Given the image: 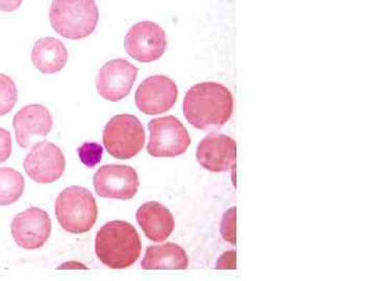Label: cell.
Listing matches in <instances>:
<instances>
[{"label":"cell","instance_id":"obj_1","mask_svg":"<svg viewBox=\"0 0 375 281\" xmlns=\"http://www.w3.org/2000/svg\"><path fill=\"white\" fill-rule=\"evenodd\" d=\"M234 97L231 91L218 83H200L189 89L183 103L186 119L195 128L218 131L231 119Z\"/></svg>","mask_w":375,"mask_h":281},{"label":"cell","instance_id":"obj_2","mask_svg":"<svg viewBox=\"0 0 375 281\" xmlns=\"http://www.w3.org/2000/svg\"><path fill=\"white\" fill-rule=\"evenodd\" d=\"M142 244L138 231L129 222L104 224L95 239V252L102 264L111 269L133 266L140 257Z\"/></svg>","mask_w":375,"mask_h":281},{"label":"cell","instance_id":"obj_3","mask_svg":"<svg viewBox=\"0 0 375 281\" xmlns=\"http://www.w3.org/2000/svg\"><path fill=\"white\" fill-rule=\"evenodd\" d=\"M49 18L59 35L81 40L94 33L99 20V6L95 0H54Z\"/></svg>","mask_w":375,"mask_h":281},{"label":"cell","instance_id":"obj_4","mask_svg":"<svg viewBox=\"0 0 375 281\" xmlns=\"http://www.w3.org/2000/svg\"><path fill=\"white\" fill-rule=\"evenodd\" d=\"M99 208L92 193L72 185L64 190L56 201V216L64 230L74 235L88 233L97 220Z\"/></svg>","mask_w":375,"mask_h":281},{"label":"cell","instance_id":"obj_5","mask_svg":"<svg viewBox=\"0 0 375 281\" xmlns=\"http://www.w3.org/2000/svg\"><path fill=\"white\" fill-rule=\"evenodd\" d=\"M146 133L136 116H115L106 124L102 133L104 147L110 155L118 160H129L144 147Z\"/></svg>","mask_w":375,"mask_h":281},{"label":"cell","instance_id":"obj_6","mask_svg":"<svg viewBox=\"0 0 375 281\" xmlns=\"http://www.w3.org/2000/svg\"><path fill=\"white\" fill-rule=\"evenodd\" d=\"M147 153L154 158H175L187 151L191 138L187 128L174 116L154 118L149 122Z\"/></svg>","mask_w":375,"mask_h":281},{"label":"cell","instance_id":"obj_7","mask_svg":"<svg viewBox=\"0 0 375 281\" xmlns=\"http://www.w3.org/2000/svg\"><path fill=\"white\" fill-rule=\"evenodd\" d=\"M124 48L138 62H156L167 48L165 31L154 22H139L125 36Z\"/></svg>","mask_w":375,"mask_h":281},{"label":"cell","instance_id":"obj_8","mask_svg":"<svg viewBox=\"0 0 375 281\" xmlns=\"http://www.w3.org/2000/svg\"><path fill=\"white\" fill-rule=\"evenodd\" d=\"M95 192L99 197L131 200L137 194L140 180L134 168L124 165H104L95 173Z\"/></svg>","mask_w":375,"mask_h":281},{"label":"cell","instance_id":"obj_9","mask_svg":"<svg viewBox=\"0 0 375 281\" xmlns=\"http://www.w3.org/2000/svg\"><path fill=\"white\" fill-rule=\"evenodd\" d=\"M65 156L56 145L39 142L24 158L27 175L38 183H51L62 178L65 171Z\"/></svg>","mask_w":375,"mask_h":281},{"label":"cell","instance_id":"obj_10","mask_svg":"<svg viewBox=\"0 0 375 281\" xmlns=\"http://www.w3.org/2000/svg\"><path fill=\"white\" fill-rule=\"evenodd\" d=\"M179 97L176 83L169 77L154 76L143 81L136 91V106L146 115H160L171 110Z\"/></svg>","mask_w":375,"mask_h":281},{"label":"cell","instance_id":"obj_11","mask_svg":"<svg viewBox=\"0 0 375 281\" xmlns=\"http://www.w3.org/2000/svg\"><path fill=\"white\" fill-rule=\"evenodd\" d=\"M138 68L124 58L102 66L96 78L99 94L106 101L117 103L129 96L138 76Z\"/></svg>","mask_w":375,"mask_h":281},{"label":"cell","instance_id":"obj_12","mask_svg":"<svg viewBox=\"0 0 375 281\" xmlns=\"http://www.w3.org/2000/svg\"><path fill=\"white\" fill-rule=\"evenodd\" d=\"M11 230L18 246L25 250H36L49 241L51 220L41 208H31L14 218Z\"/></svg>","mask_w":375,"mask_h":281},{"label":"cell","instance_id":"obj_13","mask_svg":"<svg viewBox=\"0 0 375 281\" xmlns=\"http://www.w3.org/2000/svg\"><path fill=\"white\" fill-rule=\"evenodd\" d=\"M200 166L211 172H225L235 167L237 144L229 136L211 133L197 147Z\"/></svg>","mask_w":375,"mask_h":281},{"label":"cell","instance_id":"obj_14","mask_svg":"<svg viewBox=\"0 0 375 281\" xmlns=\"http://www.w3.org/2000/svg\"><path fill=\"white\" fill-rule=\"evenodd\" d=\"M16 140L21 148H29L35 137H46L52 128L49 111L40 104H29L22 108L13 120Z\"/></svg>","mask_w":375,"mask_h":281},{"label":"cell","instance_id":"obj_15","mask_svg":"<svg viewBox=\"0 0 375 281\" xmlns=\"http://www.w3.org/2000/svg\"><path fill=\"white\" fill-rule=\"evenodd\" d=\"M137 221L147 239L152 242H164L174 230V218L166 206L149 201L140 206Z\"/></svg>","mask_w":375,"mask_h":281},{"label":"cell","instance_id":"obj_16","mask_svg":"<svg viewBox=\"0 0 375 281\" xmlns=\"http://www.w3.org/2000/svg\"><path fill=\"white\" fill-rule=\"evenodd\" d=\"M31 61L42 73H58L67 64V48L59 39H39L31 51Z\"/></svg>","mask_w":375,"mask_h":281},{"label":"cell","instance_id":"obj_17","mask_svg":"<svg viewBox=\"0 0 375 281\" xmlns=\"http://www.w3.org/2000/svg\"><path fill=\"white\" fill-rule=\"evenodd\" d=\"M189 266L187 253L179 245L167 243L147 247L141 262L144 270H186Z\"/></svg>","mask_w":375,"mask_h":281},{"label":"cell","instance_id":"obj_18","mask_svg":"<svg viewBox=\"0 0 375 281\" xmlns=\"http://www.w3.org/2000/svg\"><path fill=\"white\" fill-rule=\"evenodd\" d=\"M24 176L13 168H0V205H11L24 192Z\"/></svg>","mask_w":375,"mask_h":281},{"label":"cell","instance_id":"obj_19","mask_svg":"<svg viewBox=\"0 0 375 281\" xmlns=\"http://www.w3.org/2000/svg\"><path fill=\"white\" fill-rule=\"evenodd\" d=\"M18 101V91L11 77L0 73V116L9 114Z\"/></svg>","mask_w":375,"mask_h":281},{"label":"cell","instance_id":"obj_20","mask_svg":"<svg viewBox=\"0 0 375 281\" xmlns=\"http://www.w3.org/2000/svg\"><path fill=\"white\" fill-rule=\"evenodd\" d=\"M236 208H231V210L225 213L224 218H222L221 231L222 237L225 241L229 242V244L236 245L237 237H236Z\"/></svg>","mask_w":375,"mask_h":281},{"label":"cell","instance_id":"obj_21","mask_svg":"<svg viewBox=\"0 0 375 281\" xmlns=\"http://www.w3.org/2000/svg\"><path fill=\"white\" fill-rule=\"evenodd\" d=\"M12 154V137L10 131L0 128V164L8 160Z\"/></svg>","mask_w":375,"mask_h":281},{"label":"cell","instance_id":"obj_22","mask_svg":"<svg viewBox=\"0 0 375 281\" xmlns=\"http://www.w3.org/2000/svg\"><path fill=\"white\" fill-rule=\"evenodd\" d=\"M216 269H236V251H229L221 255L216 265Z\"/></svg>","mask_w":375,"mask_h":281},{"label":"cell","instance_id":"obj_23","mask_svg":"<svg viewBox=\"0 0 375 281\" xmlns=\"http://www.w3.org/2000/svg\"><path fill=\"white\" fill-rule=\"evenodd\" d=\"M24 0H0V11L1 12H14L20 8Z\"/></svg>","mask_w":375,"mask_h":281},{"label":"cell","instance_id":"obj_24","mask_svg":"<svg viewBox=\"0 0 375 281\" xmlns=\"http://www.w3.org/2000/svg\"><path fill=\"white\" fill-rule=\"evenodd\" d=\"M59 269H87L85 265L79 264V262H66L62 266L59 267Z\"/></svg>","mask_w":375,"mask_h":281}]
</instances>
